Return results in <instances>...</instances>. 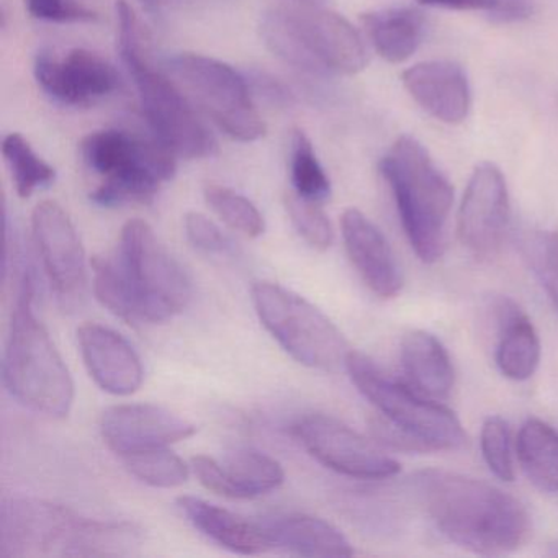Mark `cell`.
I'll list each match as a JSON object with an SVG mask.
<instances>
[{
	"instance_id": "6da1fadb",
	"label": "cell",
	"mask_w": 558,
	"mask_h": 558,
	"mask_svg": "<svg viewBox=\"0 0 558 558\" xmlns=\"http://www.w3.org/2000/svg\"><path fill=\"white\" fill-rule=\"evenodd\" d=\"M413 488L440 534L473 554H512L531 538L527 508L498 486L427 469L414 475Z\"/></svg>"
},
{
	"instance_id": "7a4b0ae2",
	"label": "cell",
	"mask_w": 558,
	"mask_h": 558,
	"mask_svg": "<svg viewBox=\"0 0 558 558\" xmlns=\"http://www.w3.org/2000/svg\"><path fill=\"white\" fill-rule=\"evenodd\" d=\"M0 531L2 554L9 557H116L133 554L138 542L130 525L81 518L38 499L5 502Z\"/></svg>"
},
{
	"instance_id": "3957f363",
	"label": "cell",
	"mask_w": 558,
	"mask_h": 558,
	"mask_svg": "<svg viewBox=\"0 0 558 558\" xmlns=\"http://www.w3.org/2000/svg\"><path fill=\"white\" fill-rule=\"evenodd\" d=\"M117 17L120 57L132 74L143 117L155 138L179 158H211L218 149L217 140L198 119L184 94L153 68L145 28L125 0L117 4Z\"/></svg>"
},
{
	"instance_id": "277c9868",
	"label": "cell",
	"mask_w": 558,
	"mask_h": 558,
	"mask_svg": "<svg viewBox=\"0 0 558 558\" xmlns=\"http://www.w3.org/2000/svg\"><path fill=\"white\" fill-rule=\"evenodd\" d=\"M35 282L22 276L4 355L9 393L35 413L63 420L74 403V381L44 323L35 315Z\"/></svg>"
},
{
	"instance_id": "5b68a950",
	"label": "cell",
	"mask_w": 558,
	"mask_h": 558,
	"mask_svg": "<svg viewBox=\"0 0 558 558\" xmlns=\"http://www.w3.org/2000/svg\"><path fill=\"white\" fill-rule=\"evenodd\" d=\"M260 37L280 60L312 74H357L368 63L361 34L322 4L293 2L260 19Z\"/></svg>"
},
{
	"instance_id": "8992f818",
	"label": "cell",
	"mask_w": 558,
	"mask_h": 558,
	"mask_svg": "<svg viewBox=\"0 0 558 558\" xmlns=\"http://www.w3.org/2000/svg\"><path fill=\"white\" fill-rule=\"evenodd\" d=\"M411 247L423 263H436L447 243L453 189L421 143L401 136L380 162Z\"/></svg>"
},
{
	"instance_id": "52a82bcc",
	"label": "cell",
	"mask_w": 558,
	"mask_h": 558,
	"mask_svg": "<svg viewBox=\"0 0 558 558\" xmlns=\"http://www.w3.org/2000/svg\"><path fill=\"white\" fill-rule=\"evenodd\" d=\"M345 368L357 390L387 417V424L378 423L375 429L391 446L413 450H459L465 446V430L452 411L388 377L367 355L351 351Z\"/></svg>"
},
{
	"instance_id": "ba28073f",
	"label": "cell",
	"mask_w": 558,
	"mask_h": 558,
	"mask_svg": "<svg viewBox=\"0 0 558 558\" xmlns=\"http://www.w3.org/2000/svg\"><path fill=\"white\" fill-rule=\"evenodd\" d=\"M81 155L87 168L102 178L90 194V201L100 207L148 204L178 169V156L158 138L120 130L90 133L81 143Z\"/></svg>"
},
{
	"instance_id": "9c48e42d",
	"label": "cell",
	"mask_w": 558,
	"mask_h": 558,
	"mask_svg": "<svg viewBox=\"0 0 558 558\" xmlns=\"http://www.w3.org/2000/svg\"><path fill=\"white\" fill-rule=\"evenodd\" d=\"M251 295L264 328L296 362L316 371L345 367L351 349L322 310L279 283H254Z\"/></svg>"
},
{
	"instance_id": "30bf717a",
	"label": "cell",
	"mask_w": 558,
	"mask_h": 558,
	"mask_svg": "<svg viewBox=\"0 0 558 558\" xmlns=\"http://www.w3.org/2000/svg\"><path fill=\"white\" fill-rule=\"evenodd\" d=\"M169 68L228 136L251 143L266 135V125L251 99L246 81L230 64L202 54L182 53L169 61Z\"/></svg>"
},
{
	"instance_id": "8fae6325",
	"label": "cell",
	"mask_w": 558,
	"mask_h": 558,
	"mask_svg": "<svg viewBox=\"0 0 558 558\" xmlns=\"http://www.w3.org/2000/svg\"><path fill=\"white\" fill-rule=\"evenodd\" d=\"M117 256L148 308L153 325L169 322L187 308L191 279L146 221L130 220L123 227Z\"/></svg>"
},
{
	"instance_id": "7c38bea8",
	"label": "cell",
	"mask_w": 558,
	"mask_h": 558,
	"mask_svg": "<svg viewBox=\"0 0 558 558\" xmlns=\"http://www.w3.org/2000/svg\"><path fill=\"white\" fill-rule=\"evenodd\" d=\"M296 439L323 465L357 480H385L400 472V463L361 434L326 414H308L293 427Z\"/></svg>"
},
{
	"instance_id": "4fadbf2b",
	"label": "cell",
	"mask_w": 558,
	"mask_h": 558,
	"mask_svg": "<svg viewBox=\"0 0 558 558\" xmlns=\"http://www.w3.org/2000/svg\"><path fill=\"white\" fill-rule=\"evenodd\" d=\"M35 243L58 299L74 303L87 286L86 253L70 215L57 202H41L32 215Z\"/></svg>"
},
{
	"instance_id": "5bb4252c",
	"label": "cell",
	"mask_w": 558,
	"mask_h": 558,
	"mask_svg": "<svg viewBox=\"0 0 558 558\" xmlns=\"http://www.w3.org/2000/svg\"><path fill=\"white\" fill-rule=\"evenodd\" d=\"M509 217L511 207L505 175L492 162H482L470 175L460 204L457 225L460 241L475 256H493L508 233Z\"/></svg>"
},
{
	"instance_id": "9a60e30c",
	"label": "cell",
	"mask_w": 558,
	"mask_h": 558,
	"mask_svg": "<svg viewBox=\"0 0 558 558\" xmlns=\"http://www.w3.org/2000/svg\"><path fill=\"white\" fill-rule=\"evenodd\" d=\"M35 77L51 99L70 107L94 106L120 87L116 68L100 54L83 48L68 51L63 58L38 54Z\"/></svg>"
},
{
	"instance_id": "2e32d148",
	"label": "cell",
	"mask_w": 558,
	"mask_h": 558,
	"mask_svg": "<svg viewBox=\"0 0 558 558\" xmlns=\"http://www.w3.org/2000/svg\"><path fill=\"white\" fill-rule=\"evenodd\" d=\"M195 430L194 424L158 404H117L107 408L100 417L104 442L122 459L181 442Z\"/></svg>"
},
{
	"instance_id": "e0dca14e",
	"label": "cell",
	"mask_w": 558,
	"mask_h": 558,
	"mask_svg": "<svg viewBox=\"0 0 558 558\" xmlns=\"http://www.w3.org/2000/svg\"><path fill=\"white\" fill-rule=\"evenodd\" d=\"M191 466L208 492L231 499L267 495L286 480L282 465L274 457L251 447L233 450L223 460L197 456L191 460Z\"/></svg>"
},
{
	"instance_id": "ac0fdd59",
	"label": "cell",
	"mask_w": 558,
	"mask_h": 558,
	"mask_svg": "<svg viewBox=\"0 0 558 558\" xmlns=\"http://www.w3.org/2000/svg\"><path fill=\"white\" fill-rule=\"evenodd\" d=\"M77 342L90 377L104 391L129 397L142 388V359L122 335L99 323H84L77 328Z\"/></svg>"
},
{
	"instance_id": "d6986e66",
	"label": "cell",
	"mask_w": 558,
	"mask_h": 558,
	"mask_svg": "<svg viewBox=\"0 0 558 558\" xmlns=\"http://www.w3.org/2000/svg\"><path fill=\"white\" fill-rule=\"evenodd\" d=\"M341 230L345 251L365 286L380 299L397 296L403 287V272L377 225L357 208H348L341 217Z\"/></svg>"
},
{
	"instance_id": "ffe728a7",
	"label": "cell",
	"mask_w": 558,
	"mask_h": 558,
	"mask_svg": "<svg viewBox=\"0 0 558 558\" xmlns=\"http://www.w3.org/2000/svg\"><path fill=\"white\" fill-rule=\"evenodd\" d=\"M414 102L439 122L462 123L469 116L470 86L465 73L452 61H424L401 74Z\"/></svg>"
},
{
	"instance_id": "44dd1931",
	"label": "cell",
	"mask_w": 558,
	"mask_h": 558,
	"mask_svg": "<svg viewBox=\"0 0 558 558\" xmlns=\"http://www.w3.org/2000/svg\"><path fill=\"white\" fill-rule=\"evenodd\" d=\"M178 506L197 531L227 550L240 555H260L274 548L264 522L247 521L221 506L195 496H181Z\"/></svg>"
},
{
	"instance_id": "7402d4cb",
	"label": "cell",
	"mask_w": 558,
	"mask_h": 558,
	"mask_svg": "<svg viewBox=\"0 0 558 558\" xmlns=\"http://www.w3.org/2000/svg\"><path fill=\"white\" fill-rule=\"evenodd\" d=\"M498 322L496 364L511 380L531 378L541 362V339L531 319L511 300L501 299L495 305Z\"/></svg>"
},
{
	"instance_id": "603a6c76",
	"label": "cell",
	"mask_w": 558,
	"mask_h": 558,
	"mask_svg": "<svg viewBox=\"0 0 558 558\" xmlns=\"http://www.w3.org/2000/svg\"><path fill=\"white\" fill-rule=\"evenodd\" d=\"M274 548L300 557L344 558L354 555L351 542L335 525L315 515H287L264 522Z\"/></svg>"
},
{
	"instance_id": "cb8c5ba5",
	"label": "cell",
	"mask_w": 558,
	"mask_h": 558,
	"mask_svg": "<svg viewBox=\"0 0 558 558\" xmlns=\"http://www.w3.org/2000/svg\"><path fill=\"white\" fill-rule=\"evenodd\" d=\"M401 364L420 393L434 400L449 397L456 375L449 352L436 336L408 332L401 341Z\"/></svg>"
},
{
	"instance_id": "d4e9b609",
	"label": "cell",
	"mask_w": 558,
	"mask_h": 558,
	"mask_svg": "<svg viewBox=\"0 0 558 558\" xmlns=\"http://www.w3.org/2000/svg\"><path fill=\"white\" fill-rule=\"evenodd\" d=\"M362 25L375 51L388 63L410 60L424 38V17L413 9H390L362 15Z\"/></svg>"
},
{
	"instance_id": "484cf974",
	"label": "cell",
	"mask_w": 558,
	"mask_h": 558,
	"mask_svg": "<svg viewBox=\"0 0 558 558\" xmlns=\"http://www.w3.org/2000/svg\"><path fill=\"white\" fill-rule=\"evenodd\" d=\"M94 292L113 315L133 326L153 325L148 308L136 292L119 256L93 259Z\"/></svg>"
},
{
	"instance_id": "4316f807",
	"label": "cell",
	"mask_w": 558,
	"mask_h": 558,
	"mask_svg": "<svg viewBox=\"0 0 558 558\" xmlns=\"http://www.w3.org/2000/svg\"><path fill=\"white\" fill-rule=\"evenodd\" d=\"M518 459L529 482L547 493L558 492V434L544 421L522 424L518 436Z\"/></svg>"
},
{
	"instance_id": "83f0119b",
	"label": "cell",
	"mask_w": 558,
	"mask_h": 558,
	"mask_svg": "<svg viewBox=\"0 0 558 558\" xmlns=\"http://www.w3.org/2000/svg\"><path fill=\"white\" fill-rule=\"evenodd\" d=\"M2 155L11 169L15 191L28 198L37 189L47 187L57 178V171L40 158L21 133H11L2 142Z\"/></svg>"
},
{
	"instance_id": "f1b7e54d",
	"label": "cell",
	"mask_w": 558,
	"mask_h": 558,
	"mask_svg": "<svg viewBox=\"0 0 558 558\" xmlns=\"http://www.w3.org/2000/svg\"><path fill=\"white\" fill-rule=\"evenodd\" d=\"M290 178L295 194L306 201L322 204L331 194L328 175L316 158L312 142L302 130H295L290 138Z\"/></svg>"
},
{
	"instance_id": "f546056e",
	"label": "cell",
	"mask_w": 558,
	"mask_h": 558,
	"mask_svg": "<svg viewBox=\"0 0 558 558\" xmlns=\"http://www.w3.org/2000/svg\"><path fill=\"white\" fill-rule=\"evenodd\" d=\"M123 462L133 476L156 488H175L184 485L192 469L168 447L132 453L123 457Z\"/></svg>"
},
{
	"instance_id": "4dcf8cb0",
	"label": "cell",
	"mask_w": 558,
	"mask_h": 558,
	"mask_svg": "<svg viewBox=\"0 0 558 558\" xmlns=\"http://www.w3.org/2000/svg\"><path fill=\"white\" fill-rule=\"evenodd\" d=\"M204 195L208 207L238 233L257 238L266 230L263 215L244 195L220 184L205 185Z\"/></svg>"
},
{
	"instance_id": "1f68e13d",
	"label": "cell",
	"mask_w": 558,
	"mask_h": 558,
	"mask_svg": "<svg viewBox=\"0 0 558 558\" xmlns=\"http://www.w3.org/2000/svg\"><path fill=\"white\" fill-rule=\"evenodd\" d=\"M286 207L293 227L313 250L326 251L331 246L335 231L318 202L306 201L293 192L287 195Z\"/></svg>"
},
{
	"instance_id": "d6a6232c",
	"label": "cell",
	"mask_w": 558,
	"mask_h": 558,
	"mask_svg": "<svg viewBox=\"0 0 558 558\" xmlns=\"http://www.w3.org/2000/svg\"><path fill=\"white\" fill-rule=\"evenodd\" d=\"M482 453L488 469L502 482L514 478L511 429L502 417L489 416L482 427Z\"/></svg>"
},
{
	"instance_id": "836d02e7",
	"label": "cell",
	"mask_w": 558,
	"mask_h": 558,
	"mask_svg": "<svg viewBox=\"0 0 558 558\" xmlns=\"http://www.w3.org/2000/svg\"><path fill=\"white\" fill-rule=\"evenodd\" d=\"M527 257L558 313V233H535L525 241Z\"/></svg>"
},
{
	"instance_id": "e575fe53",
	"label": "cell",
	"mask_w": 558,
	"mask_h": 558,
	"mask_svg": "<svg viewBox=\"0 0 558 558\" xmlns=\"http://www.w3.org/2000/svg\"><path fill=\"white\" fill-rule=\"evenodd\" d=\"M417 4L447 11L488 12L501 22L521 21L531 12L527 0H417Z\"/></svg>"
},
{
	"instance_id": "d590c367",
	"label": "cell",
	"mask_w": 558,
	"mask_h": 558,
	"mask_svg": "<svg viewBox=\"0 0 558 558\" xmlns=\"http://www.w3.org/2000/svg\"><path fill=\"white\" fill-rule=\"evenodd\" d=\"M185 234L191 241L192 246L207 254H218V256H227L233 253V243L230 238L205 215L191 211L185 215L184 220Z\"/></svg>"
},
{
	"instance_id": "8d00e7d4",
	"label": "cell",
	"mask_w": 558,
	"mask_h": 558,
	"mask_svg": "<svg viewBox=\"0 0 558 558\" xmlns=\"http://www.w3.org/2000/svg\"><path fill=\"white\" fill-rule=\"evenodd\" d=\"M32 17L38 21L74 24V22H94L96 12L81 5L76 0H25Z\"/></svg>"
},
{
	"instance_id": "74e56055",
	"label": "cell",
	"mask_w": 558,
	"mask_h": 558,
	"mask_svg": "<svg viewBox=\"0 0 558 558\" xmlns=\"http://www.w3.org/2000/svg\"><path fill=\"white\" fill-rule=\"evenodd\" d=\"M293 2H305V4H323L325 0H293Z\"/></svg>"
},
{
	"instance_id": "f35d334b",
	"label": "cell",
	"mask_w": 558,
	"mask_h": 558,
	"mask_svg": "<svg viewBox=\"0 0 558 558\" xmlns=\"http://www.w3.org/2000/svg\"><path fill=\"white\" fill-rule=\"evenodd\" d=\"M143 4L148 5V8H155L158 5V0H142Z\"/></svg>"
}]
</instances>
